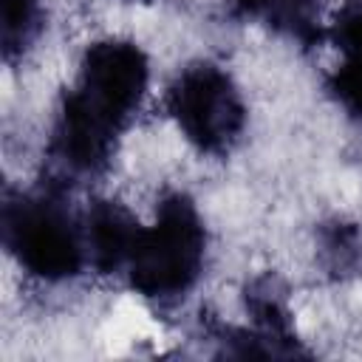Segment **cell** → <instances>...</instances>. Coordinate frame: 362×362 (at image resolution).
Segmentation results:
<instances>
[{"mask_svg": "<svg viewBox=\"0 0 362 362\" xmlns=\"http://www.w3.org/2000/svg\"><path fill=\"white\" fill-rule=\"evenodd\" d=\"M320 260L334 277H348L362 269V232L356 223L331 221L320 229Z\"/></svg>", "mask_w": 362, "mask_h": 362, "instance_id": "8", "label": "cell"}, {"mask_svg": "<svg viewBox=\"0 0 362 362\" xmlns=\"http://www.w3.org/2000/svg\"><path fill=\"white\" fill-rule=\"evenodd\" d=\"M325 34L339 51L331 90L348 113L362 119V0H348Z\"/></svg>", "mask_w": 362, "mask_h": 362, "instance_id": "6", "label": "cell"}, {"mask_svg": "<svg viewBox=\"0 0 362 362\" xmlns=\"http://www.w3.org/2000/svg\"><path fill=\"white\" fill-rule=\"evenodd\" d=\"M235 8L240 17L257 20L300 45H317L325 37L317 0H235Z\"/></svg>", "mask_w": 362, "mask_h": 362, "instance_id": "7", "label": "cell"}, {"mask_svg": "<svg viewBox=\"0 0 362 362\" xmlns=\"http://www.w3.org/2000/svg\"><path fill=\"white\" fill-rule=\"evenodd\" d=\"M3 243L28 274L48 283L76 277L88 260L85 229L51 189L6 195Z\"/></svg>", "mask_w": 362, "mask_h": 362, "instance_id": "3", "label": "cell"}, {"mask_svg": "<svg viewBox=\"0 0 362 362\" xmlns=\"http://www.w3.org/2000/svg\"><path fill=\"white\" fill-rule=\"evenodd\" d=\"M167 110L184 139L206 156H226L246 124V107L232 76L212 62L189 65L175 76L167 90Z\"/></svg>", "mask_w": 362, "mask_h": 362, "instance_id": "4", "label": "cell"}, {"mask_svg": "<svg viewBox=\"0 0 362 362\" xmlns=\"http://www.w3.org/2000/svg\"><path fill=\"white\" fill-rule=\"evenodd\" d=\"M147 79V57L130 40H99L85 51L48 144L51 161L62 175L88 178L110 164L116 139L144 99Z\"/></svg>", "mask_w": 362, "mask_h": 362, "instance_id": "1", "label": "cell"}, {"mask_svg": "<svg viewBox=\"0 0 362 362\" xmlns=\"http://www.w3.org/2000/svg\"><path fill=\"white\" fill-rule=\"evenodd\" d=\"M141 226L133 215L113 201H93L85 215V246L88 260L99 272H116L130 260Z\"/></svg>", "mask_w": 362, "mask_h": 362, "instance_id": "5", "label": "cell"}, {"mask_svg": "<svg viewBox=\"0 0 362 362\" xmlns=\"http://www.w3.org/2000/svg\"><path fill=\"white\" fill-rule=\"evenodd\" d=\"M206 232L195 204L184 192H173L158 204L153 226H141L127 260L130 286L156 303L184 297L201 269Z\"/></svg>", "mask_w": 362, "mask_h": 362, "instance_id": "2", "label": "cell"}, {"mask_svg": "<svg viewBox=\"0 0 362 362\" xmlns=\"http://www.w3.org/2000/svg\"><path fill=\"white\" fill-rule=\"evenodd\" d=\"M141 3H147V0H141Z\"/></svg>", "mask_w": 362, "mask_h": 362, "instance_id": "10", "label": "cell"}, {"mask_svg": "<svg viewBox=\"0 0 362 362\" xmlns=\"http://www.w3.org/2000/svg\"><path fill=\"white\" fill-rule=\"evenodd\" d=\"M37 17H40V0H0L6 59L20 54L31 42L37 31Z\"/></svg>", "mask_w": 362, "mask_h": 362, "instance_id": "9", "label": "cell"}]
</instances>
